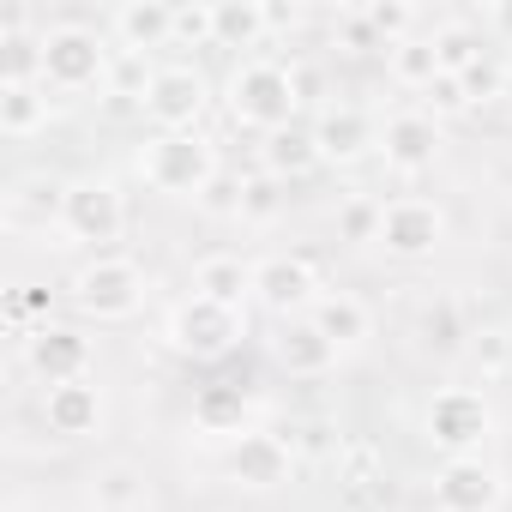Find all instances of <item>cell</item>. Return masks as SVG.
Here are the masks:
<instances>
[{
  "mask_svg": "<svg viewBox=\"0 0 512 512\" xmlns=\"http://www.w3.org/2000/svg\"><path fill=\"white\" fill-rule=\"evenodd\" d=\"M97 512H139L145 506V470L139 464H109L97 470Z\"/></svg>",
  "mask_w": 512,
  "mask_h": 512,
  "instance_id": "cell-28",
  "label": "cell"
},
{
  "mask_svg": "<svg viewBox=\"0 0 512 512\" xmlns=\"http://www.w3.org/2000/svg\"><path fill=\"white\" fill-rule=\"evenodd\" d=\"M109 37L121 55H151V49H175V7L169 0H121L109 13Z\"/></svg>",
  "mask_w": 512,
  "mask_h": 512,
  "instance_id": "cell-17",
  "label": "cell"
},
{
  "mask_svg": "<svg viewBox=\"0 0 512 512\" xmlns=\"http://www.w3.org/2000/svg\"><path fill=\"white\" fill-rule=\"evenodd\" d=\"M386 73H392V85H404V91H428L434 79H440V61H434V43L428 37H410V43H398V49H386Z\"/></svg>",
  "mask_w": 512,
  "mask_h": 512,
  "instance_id": "cell-27",
  "label": "cell"
},
{
  "mask_svg": "<svg viewBox=\"0 0 512 512\" xmlns=\"http://www.w3.org/2000/svg\"><path fill=\"white\" fill-rule=\"evenodd\" d=\"M506 145H512V127H506Z\"/></svg>",
  "mask_w": 512,
  "mask_h": 512,
  "instance_id": "cell-42",
  "label": "cell"
},
{
  "mask_svg": "<svg viewBox=\"0 0 512 512\" xmlns=\"http://www.w3.org/2000/svg\"><path fill=\"white\" fill-rule=\"evenodd\" d=\"M422 428H428V446H440L446 458H482V446H488V434H494V410H488L482 392L446 386V392L428 398Z\"/></svg>",
  "mask_w": 512,
  "mask_h": 512,
  "instance_id": "cell-7",
  "label": "cell"
},
{
  "mask_svg": "<svg viewBox=\"0 0 512 512\" xmlns=\"http://www.w3.org/2000/svg\"><path fill=\"white\" fill-rule=\"evenodd\" d=\"M193 296L247 314V302H253V260H241V253H205V260L193 266Z\"/></svg>",
  "mask_w": 512,
  "mask_h": 512,
  "instance_id": "cell-19",
  "label": "cell"
},
{
  "mask_svg": "<svg viewBox=\"0 0 512 512\" xmlns=\"http://www.w3.org/2000/svg\"><path fill=\"white\" fill-rule=\"evenodd\" d=\"M272 211H278V181H272V175H253V181H247V205H241V217H247V223H260V217H272Z\"/></svg>",
  "mask_w": 512,
  "mask_h": 512,
  "instance_id": "cell-36",
  "label": "cell"
},
{
  "mask_svg": "<svg viewBox=\"0 0 512 512\" xmlns=\"http://www.w3.org/2000/svg\"><path fill=\"white\" fill-rule=\"evenodd\" d=\"M61 229H67V241H79V247H91V253H115V241L127 235V193H121L109 175L67 181Z\"/></svg>",
  "mask_w": 512,
  "mask_h": 512,
  "instance_id": "cell-6",
  "label": "cell"
},
{
  "mask_svg": "<svg viewBox=\"0 0 512 512\" xmlns=\"http://www.w3.org/2000/svg\"><path fill=\"white\" fill-rule=\"evenodd\" d=\"M380 217H386V205L380 199H368V193H356V199H344V211H338V241H350V247H380Z\"/></svg>",
  "mask_w": 512,
  "mask_h": 512,
  "instance_id": "cell-30",
  "label": "cell"
},
{
  "mask_svg": "<svg viewBox=\"0 0 512 512\" xmlns=\"http://www.w3.org/2000/svg\"><path fill=\"white\" fill-rule=\"evenodd\" d=\"M163 338H169V350L187 356V362H223V356L247 338V314H241V308H217V302H205V296H181V302L169 308V320H163Z\"/></svg>",
  "mask_w": 512,
  "mask_h": 512,
  "instance_id": "cell-5",
  "label": "cell"
},
{
  "mask_svg": "<svg viewBox=\"0 0 512 512\" xmlns=\"http://www.w3.org/2000/svg\"><path fill=\"white\" fill-rule=\"evenodd\" d=\"M302 434H308V446H314V452H326V446H332V428H326V422H308Z\"/></svg>",
  "mask_w": 512,
  "mask_h": 512,
  "instance_id": "cell-40",
  "label": "cell"
},
{
  "mask_svg": "<svg viewBox=\"0 0 512 512\" xmlns=\"http://www.w3.org/2000/svg\"><path fill=\"white\" fill-rule=\"evenodd\" d=\"M139 175L163 199H193L217 181V145L205 133H151L139 151Z\"/></svg>",
  "mask_w": 512,
  "mask_h": 512,
  "instance_id": "cell-3",
  "label": "cell"
},
{
  "mask_svg": "<svg viewBox=\"0 0 512 512\" xmlns=\"http://www.w3.org/2000/svg\"><path fill=\"white\" fill-rule=\"evenodd\" d=\"M320 278L302 253H266V260H253V308H266L278 326L284 320H308L314 302H320Z\"/></svg>",
  "mask_w": 512,
  "mask_h": 512,
  "instance_id": "cell-8",
  "label": "cell"
},
{
  "mask_svg": "<svg viewBox=\"0 0 512 512\" xmlns=\"http://www.w3.org/2000/svg\"><path fill=\"white\" fill-rule=\"evenodd\" d=\"M290 73H296V97H302V109H314V103H320V73H314V67H296V61H290Z\"/></svg>",
  "mask_w": 512,
  "mask_h": 512,
  "instance_id": "cell-38",
  "label": "cell"
},
{
  "mask_svg": "<svg viewBox=\"0 0 512 512\" xmlns=\"http://www.w3.org/2000/svg\"><path fill=\"white\" fill-rule=\"evenodd\" d=\"M308 127H314V145H320L326 169H356V163L380 157V121L350 109V103H326Z\"/></svg>",
  "mask_w": 512,
  "mask_h": 512,
  "instance_id": "cell-12",
  "label": "cell"
},
{
  "mask_svg": "<svg viewBox=\"0 0 512 512\" xmlns=\"http://www.w3.org/2000/svg\"><path fill=\"white\" fill-rule=\"evenodd\" d=\"M175 49H217L211 7H175Z\"/></svg>",
  "mask_w": 512,
  "mask_h": 512,
  "instance_id": "cell-34",
  "label": "cell"
},
{
  "mask_svg": "<svg viewBox=\"0 0 512 512\" xmlns=\"http://www.w3.org/2000/svg\"><path fill=\"white\" fill-rule=\"evenodd\" d=\"M223 470L235 488H253V494H272L296 476V446L284 434H266V428H247L241 440H229L223 452Z\"/></svg>",
  "mask_w": 512,
  "mask_h": 512,
  "instance_id": "cell-11",
  "label": "cell"
},
{
  "mask_svg": "<svg viewBox=\"0 0 512 512\" xmlns=\"http://www.w3.org/2000/svg\"><path fill=\"white\" fill-rule=\"evenodd\" d=\"M223 109H229V121H235L241 133L272 139V133H284V127H296V121H302L296 73H290L284 61H260V55H247V61L229 73V85H223Z\"/></svg>",
  "mask_w": 512,
  "mask_h": 512,
  "instance_id": "cell-1",
  "label": "cell"
},
{
  "mask_svg": "<svg viewBox=\"0 0 512 512\" xmlns=\"http://www.w3.org/2000/svg\"><path fill=\"white\" fill-rule=\"evenodd\" d=\"M470 362H476L482 374H506V368H512V338H506V332H476V338H470Z\"/></svg>",
  "mask_w": 512,
  "mask_h": 512,
  "instance_id": "cell-35",
  "label": "cell"
},
{
  "mask_svg": "<svg viewBox=\"0 0 512 512\" xmlns=\"http://www.w3.org/2000/svg\"><path fill=\"white\" fill-rule=\"evenodd\" d=\"M308 320H314L338 350H362V344L374 338V308H368L362 296H350V290H326Z\"/></svg>",
  "mask_w": 512,
  "mask_h": 512,
  "instance_id": "cell-20",
  "label": "cell"
},
{
  "mask_svg": "<svg viewBox=\"0 0 512 512\" xmlns=\"http://www.w3.org/2000/svg\"><path fill=\"white\" fill-rule=\"evenodd\" d=\"M25 362H31V374H37L43 386H67V380H91L97 350H91V338H85L79 326L43 320V326L25 338Z\"/></svg>",
  "mask_w": 512,
  "mask_h": 512,
  "instance_id": "cell-14",
  "label": "cell"
},
{
  "mask_svg": "<svg viewBox=\"0 0 512 512\" xmlns=\"http://www.w3.org/2000/svg\"><path fill=\"white\" fill-rule=\"evenodd\" d=\"M506 79H512V73H506V61H500L494 49H488V55H482L476 67H464V73H458V85H464V97H470V109H482V103H500V91H506Z\"/></svg>",
  "mask_w": 512,
  "mask_h": 512,
  "instance_id": "cell-31",
  "label": "cell"
},
{
  "mask_svg": "<svg viewBox=\"0 0 512 512\" xmlns=\"http://www.w3.org/2000/svg\"><path fill=\"white\" fill-rule=\"evenodd\" d=\"M434 61H440V73H464V67H476L482 55H488V37L476 31V25H464V19H446V25H434Z\"/></svg>",
  "mask_w": 512,
  "mask_h": 512,
  "instance_id": "cell-26",
  "label": "cell"
},
{
  "mask_svg": "<svg viewBox=\"0 0 512 512\" xmlns=\"http://www.w3.org/2000/svg\"><path fill=\"white\" fill-rule=\"evenodd\" d=\"M446 241V211L440 199H422V193H398L386 199V217H380V247L392 253V260H434Z\"/></svg>",
  "mask_w": 512,
  "mask_h": 512,
  "instance_id": "cell-10",
  "label": "cell"
},
{
  "mask_svg": "<svg viewBox=\"0 0 512 512\" xmlns=\"http://www.w3.org/2000/svg\"><path fill=\"white\" fill-rule=\"evenodd\" d=\"M67 296H73V308H79L85 320L121 326V320H133V314L145 308L151 284H145V266L127 260V253H91V260L73 272Z\"/></svg>",
  "mask_w": 512,
  "mask_h": 512,
  "instance_id": "cell-2",
  "label": "cell"
},
{
  "mask_svg": "<svg viewBox=\"0 0 512 512\" xmlns=\"http://www.w3.org/2000/svg\"><path fill=\"white\" fill-rule=\"evenodd\" d=\"M266 350H272V362H278L290 380H320V374H332L338 356H344L314 320H284V326H272Z\"/></svg>",
  "mask_w": 512,
  "mask_h": 512,
  "instance_id": "cell-16",
  "label": "cell"
},
{
  "mask_svg": "<svg viewBox=\"0 0 512 512\" xmlns=\"http://www.w3.org/2000/svg\"><path fill=\"white\" fill-rule=\"evenodd\" d=\"M241 205H247V175H229V169H217V181L199 193L205 217H241Z\"/></svg>",
  "mask_w": 512,
  "mask_h": 512,
  "instance_id": "cell-32",
  "label": "cell"
},
{
  "mask_svg": "<svg viewBox=\"0 0 512 512\" xmlns=\"http://www.w3.org/2000/svg\"><path fill=\"white\" fill-rule=\"evenodd\" d=\"M205 109H211V79H205L193 61L157 67L151 97H145V121H151L157 133H199Z\"/></svg>",
  "mask_w": 512,
  "mask_h": 512,
  "instance_id": "cell-9",
  "label": "cell"
},
{
  "mask_svg": "<svg viewBox=\"0 0 512 512\" xmlns=\"http://www.w3.org/2000/svg\"><path fill=\"white\" fill-rule=\"evenodd\" d=\"M266 31H272V37H290V31H302V7H284V0H266Z\"/></svg>",
  "mask_w": 512,
  "mask_h": 512,
  "instance_id": "cell-37",
  "label": "cell"
},
{
  "mask_svg": "<svg viewBox=\"0 0 512 512\" xmlns=\"http://www.w3.org/2000/svg\"><path fill=\"white\" fill-rule=\"evenodd\" d=\"M416 338H422V350H428V356H464L476 332L464 326L458 302H428V308H422V320H416Z\"/></svg>",
  "mask_w": 512,
  "mask_h": 512,
  "instance_id": "cell-25",
  "label": "cell"
},
{
  "mask_svg": "<svg viewBox=\"0 0 512 512\" xmlns=\"http://www.w3.org/2000/svg\"><path fill=\"white\" fill-rule=\"evenodd\" d=\"M470 109V97H464V85L452 79V73H440L428 91H422V115H434V121H452V115H464Z\"/></svg>",
  "mask_w": 512,
  "mask_h": 512,
  "instance_id": "cell-33",
  "label": "cell"
},
{
  "mask_svg": "<svg viewBox=\"0 0 512 512\" xmlns=\"http://www.w3.org/2000/svg\"><path fill=\"white\" fill-rule=\"evenodd\" d=\"M49 115H55L49 85H0V133L7 139H37Z\"/></svg>",
  "mask_w": 512,
  "mask_h": 512,
  "instance_id": "cell-24",
  "label": "cell"
},
{
  "mask_svg": "<svg viewBox=\"0 0 512 512\" xmlns=\"http://www.w3.org/2000/svg\"><path fill=\"white\" fill-rule=\"evenodd\" d=\"M247 416H253V398H247L241 380H211V386L193 392V422H199L205 434L241 440V434H247Z\"/></svg>",
  "mask_w": 512,
  "mask_h": 512,
  "instance_id": "cell-21",
  "label": "cell"
},
{
  "mask_svg": "<svg viewBox=\"0 0 512 512\" xmlns=\"http://www.w3.org/2000/svg\"><path fill=\"white\" fill-rule=\"evenodd\" d=\"M260 169H266L272 181H302V175L326 169V163H320V145H314V127L296 121V127H284V133L260 139Z\"/></svg>",
  "mask_w": 512,
  "mask_h": 512,
  "instance_id": "cell-22",
  "label": "cell"
},
{
  "mask_svg": "<svg viewBox=\"0 0 512 512\" xmlns=\"http://www.w3.org/2000/svg\"><path fill=\"white\" fill-rule=\"evenodd\" d=\"M115 73V49L91 31V25H49L43 31V85L49 91H109Z\"/></svg>",
  "mask_w": 512,
  "mask_h": 512,
  "instance_id": "cell-4",
  "label": "cell"
},
{
  "mask_svg": "<svg viewBox=\"0 0 512 512\" xmlns=\"http://www.w3.org/2000/svg\"><path fill=\"white\" fill-rule=\"evenodd\" d=\"M211 37H217V49H260L272 37L266 31V0H217Z\"/></svg>",
  "mask_w": 512,
  "mask_h": 512,
  "instance_id": "cell-23",
  "label": "cell"
},
{
  "mask_svg": "<svg viewBox=\"0 0 512 512\" xmlns=\"http://www.w3.org/2000/svg\"><path fill=\"white\" fill-rule=\"evenodd\" d=\"M440 151H446V133H440L434 115L398 109V115L380 121V157H386L392 175H428L440 163Z\"/></svg>",
  "mask_w": 512,
  "mask_h": 512,
  "instance_id": "cell-13",
  "label": "cell"
},
{
  "mask_svg": "<svg viewBox=\"0 0 512 512\" xmlns=\"http://www.w3.org/2000/svg\"><path fill=\"white\" fill-rule=\"evenodd\" d=\"M482 31H494V37L512 43V0H506V7H488V13H482Z\"/></svg>",
  "mask_w": 512,
  "mask_h": 512,
  "instance_id": "cell-39",
  "label": "cell"
},
{
  "mask_svg": "<svg viewBox=\"0 0 512 512\" xmlns=\"http://www.w3.org/2000/svg\"><path fill=\"white\" fill-rule=\"evenodd\" d=\"M43 422L61 440H91L103 428V386L97 380H67L43 392Z\"/></svg>",
  "mask_w": 512,
  "mask_h": 512,
  "instance_id": "cell-18",
  "label": "cell"
},
{
  "mask_svg": "<svg viewBox=\"0 0 512 512\" xmlns=\"http://www.w3.org/2000/svg\"><path fill=\"white\" fill-rule=\"evenodd\" d=\"M506 482L488 458H446L434 470V506L440 512H500Z\"/></svg>",
  "mask_w": 512,
  "mask_h": 512,
  "instance_id": "cell-15",
  "label": "cell"
},
{
  "mask_svg": "<svg viewBox=\"0 0 512 512\" xmlns=\"http://www.w3.org/2000/svg\"><path fill=\"white\" fill-rule=\"evenodd\" d=\"M19 308H25V314H49V296H43V290H25Z\"/></svg>",
  "mask_w": 512,
  "mask_h": 512,
  "instance_id": "cell-41",
  "label": "cell"
},
{
  "mask_svg": "<svg viewBox=\"0 0 512 512\" xmlns=\"http://www.w3.org/2000/svg\"><path fill=\"white\" fill-rule=\"evenodd\" d=\"M506 73H512V55H506Z\"/></svg>",
  "mask_w": 512,
  "mask_h": 512,
  "instance_id": "cell-43",
  "label": "cell"
},
{
  "mask_svg": "<svg viewBox=\"0 0 512 512\" xmlns=\"http://www.w3.org/2000/svg\"><path fill=\"white\" fill-rule=\"evenodd\" d=\"M362 19H368V31L380 37V49H398V43H410V37H416V25H422V13L410 7V0H368V7H362Z\"/></svg>",
  "mask_w": 512,
  "mask_h": 512,
  "instance_id": "cell-29",
  "label": "cell"
}]
</instances>
